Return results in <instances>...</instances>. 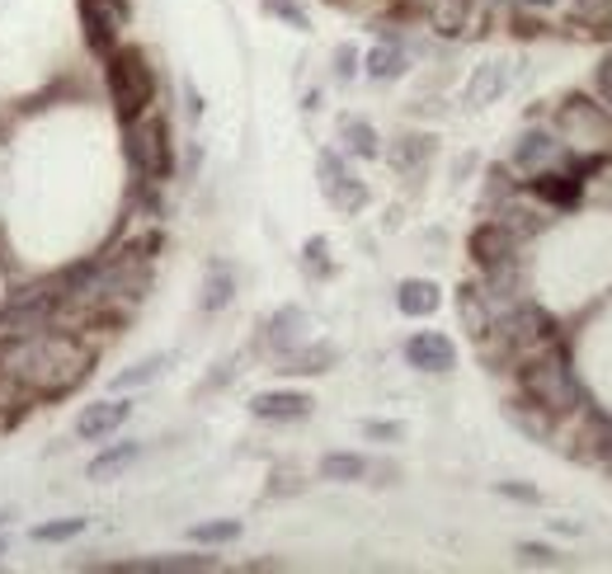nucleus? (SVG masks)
I'll list each match as a JSON object with an SVG mask.
<instances>
[{
    "label": "nucleus",
    "mask_w": 612,
    "mask_h": 574,
    "mask_svg": "<svg viewBox=\"0 0 612 574\" xmlns=\"http://www.w3.org/2000/svg\"><path fill=\"white\" fill-rule=\"evenodd\" d=\"M99 344L66 335V329H38V335H0V367L14 372L34 400L71 396L90 377Z\"/></svg>",
    "instance_id": "nucleus-1"
},
{
    "label": "nucleus",
    "mask_w": 612,
    "mask_h": 574,
    "mask_svg": "<svg viewBox=\"0 0 612 574\" xmlns=\"http://www.w3.org/2000/svg\"><path fill=\"white\" fill-rule=\"evenodd\" d=\"M519 386H523V400L533 410H542L547 420H565V414H575L585 405V391H579L571 363L547 349L519 358Z\"/></svg>",
    "instance_id": "nucleus-2"
},
{
    "label": "nucleus",
    "mask_w": 612,
    "mask_h": 574,
    "mask_svg": "<svg viewBox=\"0 0 612 574\" xmlns=\"http://www.w3.org/2000/svg\"><path fill=\"white\" fill-rule=\"evenodd\" d=\"M104 80H109V99H113V109H118L123 123H133L137 113L151 109V99H155V71L147 66V52L113 48L104 57Z\"/></svg>",
    "instance_id": "nucleus-3"
},
{
    "label": "nucleus",
    "mask_w": 612,
    "mask_h": 574,
    "mask_svg": "<svg viewBox=\"0 0 612 574\" xmlns=\"http://www.w3.org/2000/svg\"><path fill=\"white\" fill-rule=\"evenodd\" d=\"M127 161L141 179L161 184L170 179V170H175V147H170V127L165 118H155V113H137L133 123H127Z\"/></svg>",
    "instance_id": "nucleus-4"
},
{
    "label": "nucleus",
    "mask_w": 612,
    "mask_h": 574,
    "mask_svg": "<svg viewBox=\"0 0 612 574\" xmlns=\"http://www.w3.org/2000/svg\"><path fill=\"white\" fill-rule=\"evenodd\" d=\"M57 301H62L57 278H42L34 287H24L20 297H10L5 307H0V335H38V329H52Z\"/></svg>",
    "instance_id": "nucleus-5"
},
{
    "label": "nucleus",
    "mask_w": 612,
    "mask_h": 574,
    "mask_svg": "<svg viewBox=\"0 0 612 574\" xmlns=\"http://www.w3.org/2000/svg\"><path fill=\"white\" fill-rule=\"evenodd\" d=\"M133 20V10H127V0H80V24H85V42L109 57L118 48V34Z\"/></svg>",
    "instance_id": "nucleus-6"
},
{
    "label": "nucleus",
    "mask_w": 612,
    "mask_h": 574,
    "mask_svg": "<svg viewBox=\"0 0 612 574\" xmlns=\"http://www.w3.org/2000/svg\"><path fill=\"white\" fill-rule=\"evenodd\" d=\"M557 123H561V137L579 141V147H599V141L612 137L608 113H603L599 104H589V99H579V95L565 99L561 113H557Z\"/></svg>",
    "instance_id": "nucleus-7"
},
{
    "label": "nucleus",
    "mask_w": 612,
    "mask_h": 574,
    "mask_svg": "<svg viewBox=\"0 0 612 574\" xmlns=\"http://www.w3.org/2000/svg\"><path fill=\"white\" fill-rule=\"evenodd\" d=\"M316 175H321V194L330 198V203L339 212H359L367 203V189L359 179H353V170L345 165V155H335V151H321V161H316Z\"/></svg>",
    "instance_id": "nucleus-8"
},
{
    "label": "nucleus",
    "mask_w": 612,
    "mask_h": 574,
    "mask_svg": "<svg viewBox=\"0 0 612 574\" xmlns=\"http://www.w3.org/2000/svg\"><path fill=\"white\" fill-rule=\"evenodd\" d=\"M133 420V400H99V405H85L80 420H76V438L85 442H104L109 434H118V428Z\"/></svg>",
    "instance_id": "nucleus-9"
},
{
    "label": "nucleus",
    "mask_w": 612,
    "mask_h": 574,
    "mask_svg": "<svg viewBox=\"0 0 612 574\" xmlns=\"http://www.w3.org/2000/svg\"><path fill=\"white\" fill-rule=\"evenodd\" d=\"M480 20H486V10H480V0H434V10H429L434 34H444V38H466V34H480Z\"/></svg>",
    "instance_id": "nucleus-10"
},
{
    "label": "nucleus",
    "mask_w": 612,
    "mask_h": 574,
    "mask_svg": "<svg viewBox=\"0 0 612 574\" xmlns=\"http://www.w3.org/2000/svg\"><path fill=\"white\" fill-rule=\"evenodd\" d=\"M405 363L420 372H452L458 349H452V339L438 335V329H420V335L405 339Z\"/></svg>",
    "instance_id": "nucleus-11"
},
{
    "label": "nucleus",
    "mask_w": 612,
    "mask_h": 574,
    "mask_svg": "<svg viewBox=\"0 0 612 574\" xmlns=\"http://www.w3.org/2000/svg\"><path fill=\"white\" fill-rule=\"evenodd\" d=\"M514 250H519V236L509 232L504 222H486V226H476L472 232V260L480 269H500L514 260Z\"/></svg>",
    "instance_id": "nucleus-12"
},
{
    "label": "nucleus",
    "mask_w": 612,
    "mask_h": 574,
    "mask_svg": "<svg viewBox=\"0 0 612 574\" xmlns=\"http://www.w3.org/2000/svg\"><path fill=\"white\" fill-rule=\"evenodd\" d=\"M250 414L264 424H292L311 414V396L307 391H260L250 400Z\"/></svg>",
    "instance_id": "nucleus-13"
},
{
    "label": "nucleus",
    "mask_w": 612,
    "mask_h": 574,
    "mask_svg": "<svg viewBox=\"0 0 612 574\" xmlns=\"http://www.w3.org/2000/svg\"><path fill=\"white\" fill-rule=\"evenodd\" d=\"M509 90V62H486V66H476V76L466 80V104L472 109H486L495 104Z\"/></svg>",
    "instance_id": "nucleus-14"
},
{
    "label": "nucleus",
    "mask_w": 612,
    "mask_h": 574,
    "mask_svg": "<svg viewBox=\"0 0 612 574\" xmlns=\"http://www.w3.org/2000/svg\"><path fill=\"white\" fill-rule=\"evenodd\" d=\"M268 344L288 358L292 349H302L307 344V311L302 307H283L274 321H268Z\"/></svg>",
    "instance_id": "nucleus-15"
},
{
    "label": "nucleus",
    "mask_w": 612,
    "mask_h": 574,
    "mask_svg": "<svg viewBox=\"0 0 612 574\" xmlns=\"http://www.w3.org/2000/svg\"><path fill=\"white\" fill-rule=\"evenodd\" d=\"M396 307H401V315H434L444 307V292H438V283H429V278H405L396 287Z\"/></svg>",
    "instance_id": "nucleus-16"
},
{
    "label": "nucleus",
    "mask_w": 612,
    "mask_h": 574,
    "mask_svg": "<svg viewBox=\"0 0 612 574\" xmlns=\"http://www.w3.org/2000/svg\"><path fill=\"white\" fill-rule=\"evenodd\" d=\"M533 194L537 198H547V203H561V208H571L575 198H579V175H571V170H537L533 175Z\"/></svg>",
    "instance_id": "nucleus-17"
},
{
    "label": "nucleus",
    "mask_w": 612,
    "mask_h": 574,
    "mask_svg": "<svg viewBox=\"0 0 612 574\" xmlns=\"http://www.w3.org/2000/svg\"><path fill=\"white\" fill-rule=\"evenodd\" d=\"M141 457V448L137 442H113V448H104V452H95L90 457V481H113L118 471H127Z\"/></svg>",
    "instance_id": "nucleus-18"
},
{
    "label": "nucleus",
    "mask_w": 612,
    "mask_h": 574,
    "mask_svg": "<svg viewBox=\"0 0 612 574\" xmlns=\"http://www.w3.org/2000/svg\"><path fill=\"white\" fill-rule=\"evenodd\" d=\"M557 151H561V141H557V137H547V133H528V137H523L519 147H514V165H519V170H542Z\"/></svg>",
    "instance_id": "nucleus-19"
},
{
    "label": "nucleus",
    "mask_w": 612,
    "mask_h": 574,
    "mask_svg": "<svg viewBox=\"0 0 612 574\" xmlns=\"http://www.w3.org/2000/svg\"><path fill=\"white\" fill-rule=\"evenodd\" d=\"M363 476H367V457H359V452H325L321 457V481L349 485V481H363Z\"/></svg>",
    "instance_id": "nucleus-20"
},
{
    "label": "nucleus",
    "mask_w": 612,
    "mask_h": 574,
    "mask_svg": "<svg viewBox=\"0 0 612 574\" xmlns=\"http://www.w3.org/2000/svg\"><path fill=\"white\" fill-rule=\"evenodd\" d=\"M458 307H462V321H466V329H472L476 339H486V329L495 325V321H490V307H486V292H480V287H462Z\"/></svg>",
    "instance_id": "nucleus-21"
},
{
    "label": "nucleus",
    "mask_w": 612,
    "mask_h": 574,
    "mask_svg": "<svg viewBox=\"0 0 612 574\" xmlns=\"http://www.w3.org/2000/svg\"><path fill=\"white\" fill-rule=\"evenodd\" d=\"M405 71V52L396 48V42H377L373 52H367V76L373 80H396Z\"/></svg>",
    "instance_id": "nucleus-22"
},
{
    "label": "nucleus",
    "mask_w": 612,
    "mask_h": 574,
    "mask_svg": "<svg viewBox=\"0 0 612 574\" xmlns=\"http://www.w3.org/2000/svg\"><path fill=\"white\" fill-rule=\"evenodd\" d=\"M240 537V523L236 519H212V523H193L189 527V541L198 547H226V541Z\"/></svg>",
    "instance_id": "nucleus-23"
},
{
    "label": "nucleus",
    "mask_w": 612,
    "mask_h": 574,
    "mask_svg": "<svg viewBox=\"0 0 612 574\" xmlns=\"http://www.w3.org/2000/svg\"><path fill=\"white\" fill-rule=\"evenodd\" d=\"M165 367H170V358H165V353H151L147 363H137L133 372H118V377H113V391H133V386H147V382L161 377Z\"/></svg>",
    "instance_id": "nucleus-24"
},
{
    "label": "nucleus",
    "mask_w": 612,
    "mask_h": 574,
    "mask_svg": "<svg viewBox=\"0 0 612 574\" xmlns=\"http://www.w3.org/2000/svg\"><path fill=\"white\" fill-rule=\"evenodd\" d=\"M85 527H90V519H80V513H76V519H52V523H38L28 537L42 541V547H52V541H71V537H80Z\"/></svg>",
    "instance_id": "nucleus-25"
},
{
    "label": "nucleus",
    "mask_w": 612,
    "mask_h": 574,
    "mask_svg": "<svg viewBox=\"0 0 612 574\" xmlns=\"http://www.w3.org/2000/svg\"><path fill=\"white\" fill-rule=\"evenodd\" d=\"M345 141H349V151H353V155H363V161H373V155L382 151V147H377L373 123H363V118H349V123H345Z\"/></svg>",
    "instance_id": "nucleus-26"
},
{
    "label": "nucleus",
    "mask_w": 612,
    "mask_h": 574,
    "mask_svg": "<svg viewBox=\"0 0 612 574\" xmlns=\"http://www.w3.org/2000/svg\"><path fill=\"white\" fill-rule=\"evenodd\" d=\"M330 363H335V349H325V344H321V349H292L283 372H325Z\"/></svg>",
    "instance_id": "nucleus-27"
},
{
    "label": "nucleus",
    "mask_w": 612,
    "mask_h": 574,
    "mask_svg": "<svg viewBox=\"0 0 612 574\" xmlns=\"http://www.w3.org/2000/svg\"><path fill=\"white\" fill-rule=\"evenodd\" d=\"M424 155H429V137H401V147L391 151V165L396 170H420Z\"/></svg>",
    "instance_id": "nucleus-28"
},
{
    "label": "nucleus",
    "mask_w": 612,
    "mask_h": 574,
    "mask_svg": "<svg viewBox=\"0 0 612 574\" xmlns=\"http://www.w3.org/2000/svg\"><path fill=\"white\" fill-rule=\"evenodd\" d=\"M232 274H226V269H212L208 274V287H203V311H222L226 301H232Z\"/></svg>",
    "instance_id": "nucleus-29"
},
{
    "label": "nucleus",
    "mask_w": 612,
    "mask_h": 574,
    "mask_svg": "<svg viewBox=\"0 0 612 574\" xmlns=\"http://www.w3.org/2000/svg\"><path fill=\"white\" fill-rule=\"evenodd\" d=\"M589 442H594V457L612 471V420H594L589 424Z\"/></svg>",
    "instance_id": "nucleus-30"
},
{
    "label": "nucleus",
    "mask_w": 612,
    "mask_h": 574,
    "mask_svg": "<svg viewBox=\"0 0 612 574\" xmlns=\"http://www.w3.org/2000/svg\"><path fill=\"white\" fill-rule=\"evenodd\" d=\"M264 10H268V14H278V20H288L292 28H311L307 10L297 5V0H264Z\"/></svg>",
    "instance_id": "nucleus-31"
},
{
    "label": "nucleus",
    "mask_w": 612,
    "mask_h": 574,
    "mask_svg": "<svg viewBox=\"0 0 612 574\" xmlns=\"http://www.w3.org/2000/svg\"><path fill=\"white\" fill-rule=\"evenodd\" d=\"M519 565H561V556L551 547H537V541H523V547H519Z\"/></svg>",
    "instance_id": "nucleus-32"
},
{
    "label": "nucleus",
    "mask_w": 612,
    "mask_h": 574,
    "mask_svg": "<svg viewBox=\"0 0 612 574\" xmlns=\"http://www.w3.org/2000/svg\"><path fill=\"white\" fill-rule=\"evenodd\" d=\"M594 90H599V99H603L608 113H612V52L599 62V71H594Z\"/></svg>",
    "instance_id": "nucleus-33"
},
{
    "label": "nucleus",
    "mask_w": 612,
    "mask_h": 574,
    "mask_svg": "<svg viewBox=\"0 0 612 574\" xmlns=\"http://www.w3.org/2000/svg\"><path fill=\"white\" fill-rule=\"evenodd\" d=\"M363 434H367V438H387V442H396V438H405V428H401V424H382V420H367V424H363Z\"/></svg>",
    "instance_id": "nucleus-34"
},
{
    "label": "nucleus",
    "mask_w": 612,
    "mask_h": 574,
    "mask_svg": "<svg viewBox=\"0 0 612 574\" xmlns=\"http://www.w3.org/2000/svg\"><path fill=\"white\" fill-rule=\"evenodd\" d=\"M307 264H311V269H325V240H321V236L307 240Z\"/></svg>",
    "instance_id": "nucleus-35"
},
{
    "label": "nucleus",
    "mask_w": 612,
    "mask_h": 574,
    "mask_svg": "<svg viewBox=\"0 0 612 574\" xmlns=\"http://www.w3.org/2000/svg\"><path fill=\"white\" fill-rule=\"evenodd\" d=\"M500 495H509V499H528V504L537 499V490H533V485H500Z\"/></svg>",
    "instance_id": "nucleus-36"
},
{
    "label": "nucleus",
    "mask_w": 612,
    "mask_h": 574,
    "mask_svg": "<svg viewBox=\"0 0 612 574\" xmlns=\"http://www.w3.org/2000/svg\"><path fill=\"white\" fill-rule=\"evenodd\" d=\"M339 76H353V48H339Z\"/></svg>",
    "instance_id": "nucleus-37"
},
{
    "label": "nucleus",
    "mask_w": 612,
    "mask_h": 574,
    "mask_svg": "<svg viewBox=\"0 0 612 574\" xmlns=\"http://www.w3.org/2000/svg\"><path fill=\"white\" fill-rule=\"evenodd\" d=\"M523 5H551V0H523Z\"/></svg>",
    "instance_id": "nucleus-38"
},
{
    "label": "nucleus",
    "mask_w": 612,
    "mask_h": 574,
    "mask_svg": "<svg viewBox=\"0 0 612 574\" xmlns=\"http://www.w3.org/2000/svg\"><path fill=\"white\" fill-rule=\"evenodd\" d=\"M5 523H10V513H5V509H0V527H5Z\"/></svg>",
    "instance_id": "nucleus-39"
},
{
    "label": "nucleus",
    "mask_w": 612,
    "mask_h": 574,
    "mask_svg": "<svg viewBox=\"0 0 612 574\" xmlns=\"http://www.w3.org/2000/svg\"><path fill=\"white\" fill-rule=\"evenodd\" d=\"M0 556H5V541H0Z\"/></svg>",
    "instance_id": "nucleus-40"
}]
</instances>
